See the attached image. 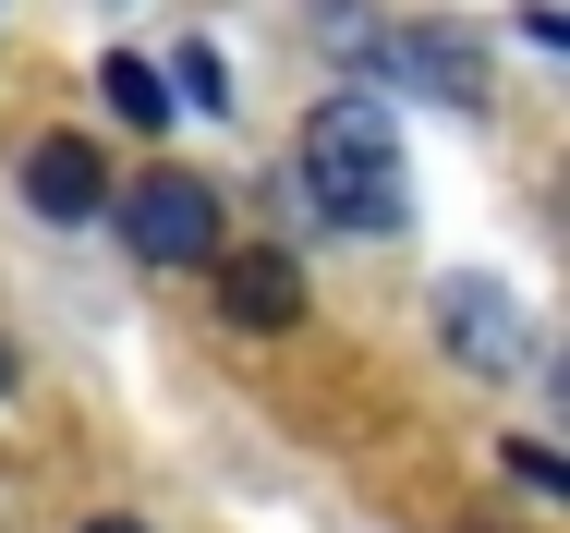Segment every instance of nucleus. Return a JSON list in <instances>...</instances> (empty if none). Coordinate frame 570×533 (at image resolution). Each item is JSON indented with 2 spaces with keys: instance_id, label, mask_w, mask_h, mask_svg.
Segmentation results:
<instances>
[{
  "instance_id": "nucleus-1",
  "label": "nucleus",
  "mask_w": 570,
  "mask_h": 533,
  "mask_svg": "<svg viewBox=\"0 0 570 533\" xmlns=\"http://www.w3.org/2000/svg\"><path fill=\"white\" fill-rule=\"evenodd\" d=\"M304 195L341 230H401V207H413L401 195V134H389V109L364 86L316 98V121H304Z\"/></svg>"
},
{
  "instance_id": "nucleus-2",
  "label": "nucleus",
  "mask_w": 570,
  "mask_h": 533,
  "mask_svg": "<svg viewBox=\"0 0 570 533\" xmlns=\"http://www.w3.org/2000/svg\"><path fill=\"white\" fill-rule=\"evenodd\" d=\"M110 207H121V243H134L146 267H207V255H219V195H207L195 170L110 182Z\"/></svg>"
},
{
  "instance_id": "nucleus-3",
  "label": "nucleus",
  "mask_w": 570,
  "mask_h": 533,
  "mask_svg": "<svg viewBox=\"0 0 570 533\" xmlns=\"http://www.w3.org/2000/svg\"><path fill=\"white\" fill-rule=\"evenodd\" d=\"M438 339H450L473 376H522L534 364V327H522V304H510V279H438Z\"/></svg>"
},
{
  "instance_id": "nucleus-4",
  "label": "nucleus",
  "mask_w": 570,
  "mask_h": 533,
  "mask_svg": "<svg viewBox=\"0 0 570 533\" xmlns=\"http://www.w3.org/2000/svg\"><path fill=\"white\" fill-rule=\"evenodd\" d=\"M24 207L61 218V230H73V218H98V207H110V158H98L86 134H49V146L24 158Z\"/></svg>"
},
{
  "instance_id": "nucleus-5",
  "label": "nucleus",
  "mask_w": 570,
  "mask_h": 533,
  "mask_svg": "<svg viewBox=\"0 0 570 533\" xmlns=\"http://www.w3.org/2000/svg\"><path fill=\"white\" fill-rule=\"evenodd\" d=\"M389 61H401L425 98H461V109L485 98V37H473V24H401V37H389Z\"/></svg>"
},
{
  "instance_id": "nucleus-6",
  "label": "nucleus",
  "mask_w": 570,
  "mask_h": 533,
  "mask_svg": "<svg viewBox=\"0 0 570 533\" xmlns=\"http://www.w3.org/2000/svg\"><path fill=\"white\" fill-rule=\"evenodd\" d=\"M219 316L230 327H292V316H304V267H292L279 243L230 255V267H219Z\"/></svg>"
},
{
  "instance_id": "nucleus-7",
  "label": "nucleus",
  "mask_w": 570,
  "mask_h": 533,
  "mask_svg": "<svg viewBox=\"0 0 570 533\" xmlns=\"http://www.w3.org/2000/svg\"><path fill=\"white\" fill-rule=\"evenodd\" d=\"M98 86H110V109L134 121V134H158V121H170V86H158L146 61H98Z\"/></svg>"
},
{
  "instance_id": "nucleus-8",
  "label": "nucleus",
  "mask_w": 570,
  "mask_h": 533,
  "mask_svg": "<svg viewBox=\"0 0 570 533\" xmlns=\"http://www.w3.org/2000/svg\"><path fill=\"white\" fill-rule=\"evenodd\" d=\"M510 473H522L534 497H559V485H570V473H559V448H534V436H510Z\"/></svg>"
},
{
  "instance_id": "nucleus-9",
  "label": "nucleus",
  "mask_w": 570,
  "mask_h": 533,
  "mask_svg": "<svg viewBox=\"0 0 570 533\" xmlns=\"http://www.w3.org/2000/svg\"><path fill=\"white\" fill-rule=\"evenodd\" d=\"M183 98H195V109H230V86H219V61H207V49H183Z\"/></svg>"
},
{
  "instance_id": "nucleus-10",
  "label": "nucleus",
  "mask_w": 570,
  "mask_h": 533,
  "mask_svg": "<svg viewBox=\"0 0 570 533\" xmlns=\"http://www.w3.org/2000/svg\"><path fill=\"white\" fill-rule=\"evenodd\" d=\"M86 533H146V522H86Z\"/></svg>"
}]
</instances>
